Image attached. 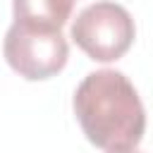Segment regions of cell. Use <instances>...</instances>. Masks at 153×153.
<instances>
[{
	"label": "cell",
	"instance_id": "6da1fadb",
	"mask_svg": "<svg viewBox=\"0 0 153 153\" xmlns=\"http://www.w3.org/2000/svg\"><path fill=\"white\" fill-rule=\"evenodd\" d=\"M72 105L86 139L105 153L136 148L143 139V103L134 84L117 69L86 74L74 91Z\"/></svg>",
	"mask_w": 153,
	"mask_h": 153
},
{
	"label": "cell",
	"instance_id": "5b68a950",
	"mask_svg": "<svg viewBox=\"0 0 153 153\" xmlns=\"http://www.w3.org/2000/svg\"><path fill=\"white\" fill-rule=\"evenodd\" d=\"M110 153H139V151H134V148H127V151H110Z\"/></svg>",
	"mask_w": 153,
	"mask_h": 153
},
{
	"label": "cell",
	"instance_id": "7a4b0ae2",
	"mask_svg": "<svg viewBox=\"0 0 153 153\" xmlns=\"http://www.w3.org/2000/svg\"><path fill=\"white\" fill-rule=\"evenodd\" d=\"M2 55L12 72H17L22 79L43 81L65 69L69 45L62 36V29H43L12 22L5 33Z\"/></svg>",
	"mask_w": 153,
	"mask_h": 153
},
{
	"label": "cell",
	"instance_id": "3957f363",
	"mask_svg": "<svg viewBox=\"0 0 153 153\" xmlns=\"http://www.w3.org/2000/svg\"><path fill=\"white\" fill-rule=\"evenodd\" d=\"M136 36L131 14L110 0L84 7L72 22V41L93 62H115L124 57Z\"/></svg>",
	"mask_w": 153,
	"mask_h": 153
},
{
	"label": "cell",
	"instance_id": "277c9868",
	"mask_svg": "<svg viewBox=\"0 0 153 153\" xmlns=\"http://www.w3.org/2000/svg\"><path fill=\"white\" fill-rule=\"evenodd\" d=\"M74 0H12V14L17 24L62 29L72 17Z\"/></svg>",
	"mask_w": 153,
	"mask_h": 153
}]
</instances>
